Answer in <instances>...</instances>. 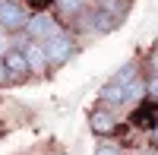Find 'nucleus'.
<instances>
[{"instance_id": "f257e3e1", "label": "nucleus", "mask_w": 158, "mask_h": 155, "mask_svg": "<svg viewBox=\"0 0 158 155\" xmlns=\"http://www.w3.org/2000/svg\"><path fill=\"white\" fill-rule=\"evenodd\" d=\"M32 13L29 6L22 3V0H0V29L3 32H25V25H29Z\"/></svg>"}, {"instance_id": "f03ea898", "label": "nucleus", "mask_w": 158, "mask_h": 155, "mask_svg": "<svg viewBox=\"0 0 158 155\" xmlns=\"http://www.w3.org/2000/svg\"><path fill=\"white\" fill-rule=\"evenodd\" d=\"M60 22L54 19V13H48V10H38L32 13V19L29 25H25V38H32V41H51L54 35H60Z\"/></svg>"}, {"instance_id": "7ed1b4c3", "label": "nucleus", "mask_w": 158, "mask_h": 155, "mask_svg": "<svg viewBox=\"0 0 158 155\" xmlns=\"http://www.w3.org/2000/svg\"><path fill=\"white\" fill-rule=\"evenodd\" d=\"M48 48V57H51V67H63L73 54H76V41H73V35L63 29L60 35H54L51 41H44Z\"/></svg>"}, {"instance_id": "20e7f679", "label": "nucleus", "mask_w": 158, "mask_h": 155, "mask_svg": "<svg viewBox=\"0 0 158 155\" xmlns=\"http://www.w3.org/2000/svg\"><path fill=\"white\" fill-rule=\"evenodd\" d=\"M25 51V60H29V70L35 73V76H48L51 70V57H48V48H44V41H29L22 48Z\"/></svg>"}, {"instance_id": "39448f33", "label": "nucleus", "mask_w": 158, "mask_h": 155, "mask_svg": "<svg viewBox=\"0 0 158 155\" xmlns=\"http://www.w3.org/2000/svg\"><path fill=\"white\" fill-rule=\"evenodd\" d=\"M89 127H92V133H95V136H108V133H114V130H117V114H114V108H108V105L92 108V114H89Z\"/></svg>"}, {"instance_id": "423d86ee", "label": "nucleus", "mask_w": 158, "mask_h": 155, "mask_svg": "<svg viewBox=\"0 0 158 155\" xmlns=\"http://www.w3.org/2000/svg\"><path fill=\"white\" fill-rule=\"evenodd\" d=\"M3 63H6V70H10V79L13 82H19V79H25L32 70H29V60H25V51L22 48H13L10 54L3 57Z\"/></svg>"}, {"instance_id": "0eeeda50", "label": "nucleus", "mask_w": 158, "mask_h": 155, "mask_svg": "<svg viewBox=\"0 0 158 155\" xmlns=\"http://www.w3.org/2000/svg\"><path fill=\"white\" fill-rule=\"evenodd\" d=\"M98 101H101V105H108V108H114V105H127V86L108 79V82L98 89Z\"/></svg>"}, {"instance_id": "6e6552de", "label": "nucleus", "mask_w": 158, "mask_h": 155, "mask_svg": "<svg viewBox=\"0 0 158 155\" xmlns=\"http://www.w3.org/2000/svg\"><path fill=\"white\" fill-rule=\"evenodd\" d=\"M60 19H79L85 13V0H54Z\"/></svg>"}, {"instance_id": "1a4fd4ad", "label": "nucleus", "mask_w": 158, "mask_h": 155, "mask_svg": "<svg viewBox=\"0 0 158 155\" xmlns=\"http://www.w3.org/2000/svg\"><path fill=\"white\" fill-rule=\"evenodd\" d=\"M133 79H139V67H136V60H127L123 67L111 76V82H120V86H130Z\"/></svg>"}, {"instance_id": "9d476101", "label": "nucleus", "mask_w": 158, "mask_h": 155, "mask_svg": "<svg viewBox=\"0 0 158 155\" xmlns=\"http://www.w3.org/2000/svg\"><path fill=\"white\" fill-rule=\"evenodd\" d=\"M142 98H146V79L139 76V79H133V82L127 86V105H123V108H133V105H139Z\"/></svg>"}, {"instance_id": "9b49d317", "label": "nucleus", "mask_w": 158, "mask_h": 155, "mask_svg": "<svg viewBox=\"0 0 158 155\" xmlns=\"http://www.w3.org/2000/svg\"><path fill=\"white\" fill-rule=\"evenodd\" d=\"M101 10H108V13H111V16H114L117 22H123L127 10H130V0H111V3H104Z\"/></svg>"}, {"instance_id": "f8f14e48", "label": "nucleus", "mask_w": 158, "mask_h": 155, "mask_svg": "<svg viewBox=\"0 0 158 155\" xmlns=\"http://www.w3.org/2000/svg\"><path fill=\"white\" fill-rule=\"evenodd\" d=\"M146 98L149 101H158V73L155 70L146 76Z\"/></svg>"}, {"instance_id": "ddd939ff", "label": "nucleus", "mask_w": 158, "mask_h": 155, "mask_svg": "<svg viewBox=\"0 0 158 155\" xmlns=\"http://www.w3.org/2000/svg\"><path fill=\"white\" fill-rule=\"evenodd\" d=\"M10 51H13V38H10V32H3V29H0V60H3Z\"/></svg>"}, {"instance_id": "4468645a", "label": "nucleus", "mask_w": 158, "mask_h": 155, "mask_svg": "<svg viewBox=\"0 0 158 155\" xmlns=\"http://www.w3.org/2000/svg\"><path fill=\"white\" fill-rule=\"evenodd\" d=\"M95 155H123V152H120V146H114V143H98Z\"/></svg>"}, {"instance_id": "2eb2a0df", "label": "nucleus", "mask_w": 158, "mask_h": 155, "mask_svg": "<svg viewBox=\"0 0 158 155\" xmlns=\"http://www.w3.org/2000/svg\"><path fill=\"white\" fill-rule=\"evenodd\" d=\"M6 82H13V79H10V70H6V63L0 60V86H6Z\"/></svg>"}, {"instance_id": "dca6fc26", "label": "nucleus", "mask_w": 158, "mask_h": 155, "mask_svg": "<svg viewBox=\"0 0 158 155\" xmlns=\"http://www.w3.org/2000/svg\"><path fill=\"white\" fill-rule=\"evenodd\" d=\"M152 70L158 73V48H155V54H152Z\"/></svg>"}, {"instance_id": "f3484780", "label": "nucleus", "mask_w": 158, "mask_h": 155, "mask_svg": "<svg viewBox=\"0 0 158 155\" xmlns=\"http://www.w3.org/2000/svg\"><path fill=\"white\" fill-rule=\"evenodd\" d=\"M152 143H155V146H158V124H155V127H152Z\"/></svg>"}, {"instance_id": "a211bd4d", "label": "nucleus", "mask_w": 158, "mask_h": 155, "mask_svg": "<svg viewBox=\"0 0 158 155\" xmlns=\"http://www.w3.org/2000/svg\"><path fill=\"white\" fill-rule=\"evenodd\" d=\"M95 3H98V6H104V3H111V0H95Z\"/></svg>"}, {"instance_id": "6ab92c4d", "label": "nucleus", "mask_w": 158, "mask_h": 155, "mask_svg": "<svg viewBox=\"0 0 158 155\" xmlns=\"http://www.w3.org/2000/svg\"><path fill=\"white\" fill-rule=\"evenodd\" d=\"M146 155H155V152H146Z\"/></svg>"}]
</instances>
